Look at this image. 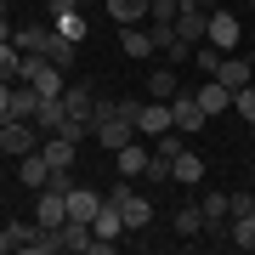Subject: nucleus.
Segmentation results:
<instances>
[{"mask_svg":"<svg viewBox=\"0 0 255 255\" xmlns=\"http://www.w3.org/2000/svg\"><path fill=\"white\" fill-rule=\"evenodd\" d=\"M170 125L182 130V136H193V130L210 125V114L199 108V97H193V91H176V97H170Z\"/></svg>","mask_w":255,"mask_h":255,"instance_id":"4","label":"nucleus"},{"mask_svg":"<svg viewBox=\"0 0 255 255\" xmlns=\"http://www.w3.org/2000/svg\"><path fill=\"white\" fill-rule=\"evenodd\" d=\"M17 80H28L40 97H63V91H68V68H57L51 57H23Z\"/></svg>","mask_w":255,"mask_h":255,"instance_id":"2","label":"nucleus"},{"mask_svg":"<svg viewBox=\"0 0 255 255\" xmlns=\"http://www.w3.org/2000/svg\"><path fill=\"white\" fill-rule=\"evenodd\" d=\"M34 221L40 227H63L68 221V193L63 187H40L34 193Z\"/></svg>","mask_w":255,"mask_h":255,"instance_id":"6","label":"nucleus"},{"mask_svg":"<svg viewBox=\"0 0 255 255\" xmlns=\"http://www.w3.org/2000/svg\"><path fill=\"white\" fill-rule=\"evenodd\" d=\"M227 204H233V216H250V210H255V193H227Z\"/></svg>","mask_w":255,"mask_h":255,"instance_id":"33","label":"nucleus"},{"mask_svg":"<svg viewBox=\"0 0 255 255\" xmlns=\"http://www.w3.org/2000/svg\"><path fill=\"white\" fill-rule=\"evenodd\" d=\"M233 108H238V114H244L250 125H255V80L244 85V91H233Z\"/></svg>","mask_w":255,"mask_h":255,"instance_id":"31","label":"nucleus"},{"mask_svg":"<svg viewBox=\"0 0 255 255\" xmlns=\"http://www.w3.org/2000/svg\"><path fill=\"white\" fill-rule=\"evenodd\" d=\"M102 199H108V193H91V187H68V216H74V221H97Z\"/></svg>","mask_w":255,"mask_h":255,"instance_id":"14","label":"nucleus"},{"mask_svg":"<svg viewBox=\"0 0 255 255\" xmlns=\"http://www.w3.org/2000/svg\"><path fill=\"white\" fill-rule=\"evenodd\" d=\"M0 159H6V147H0Z\"/></svg>","mask_w":255,"mask_h":255,"instance_id":"38","label":"nucleus"},{"mask_svg":"<svg viewBox=\"0 0 255 255\" xmlns=\"http://www.w3.org/2000/svg\"><path fill=\"white\" fill-rule=\"evenodd\" d=\"M51 28H57L63 40H74V46L85 40V17H80V11H63V17H51Z\"/></svg>","mask_w":255,"mask_h":255,"instance_id":"26","label":"nucleus"},{"mask_svg":"<svg viewBox=\"0 0 255 255\" xmlns=\"http://www.w3.org/2000/svg\"><path fill=\"white\" fill-rule=\"evenodd\" d=\"M74 147H80V142H68V136H46L40 153L51 159V170H68V164H74Z\"/></svg>","mask_w":255,"mask_h":255,"instance_id":"23","label":"nucleus"},{"mask_svg":"<svg viewBox=\"0 0 255 255\" xmlns=\"http://www.w3.org/2000/svg\"><path fill=\"white\" fill-rule=\"evenodd\" d=\"M193 97H199V108H204L210 119L233 108V91H227V85H221V80H204V85H199V91H193Z\"/></svg>","mask_w":255,"mask_h":255,"instance_id":"17","label":"nucleus"},{"mask_svg":"<svg viewBox=\"0 0 255 255\" xmlns=\"http://www.w3.org/2000/svg\"><path fill=\"white\" fill-rule=\"evenodd\" d=\"M164 130H176L170 125V102H142V108H136V136H147V142H159L164 136Z\"/></svg>","mask_w":255,"mask_h":255,"instance_id":"7","label":"nucleus"},{"mask_svg":"<svg viewBox=\"0 0 255 255\" xmlns=\"http://www.w3.org/2000/svg\"><path fill=\"white\" fill-rule=\"evenodd\" d=\"M108 199L119 204V216H125V233H142L147 221H153V204H147L142 193H130V187H125V176H119V187L108 193Z\"/></svg>","mask_w":255,"mask_h":255,"instance_id":"3","label":"nucleus"},{"mask_svg":"<svg viewBox=\"0 0 255 255\" xmlns=\"http://www.w3.org/2000/svg\"><path fill=\"white\" fill-rule=\"evenodd\" d=\"M147 182H170V153H159V147H153V153H147Z\"/></svg>","mask_w":255,"mask_h":255,"instance_id":"29","label":"nucleus"},{"mask_svg":"<svg viewBox=\"0 0 255 255\" xmlns=\"http://www.w3.org/2000/svg\"><path fill=\"white\" fill-rule=\"evenodd\" d=\"M91 233H97V238H114V244H119V233H125V216H119V204H114V199H102L97 221H91Z\"/></svg>","mask_w":255,"mask_h":255,"instance_id":"19","label":"nucleus"},{"mask_svg":"<svg viewBox=\"0 0 255 255\" xmlns=\"http://www.w3.org/2000/svg\"><path fill=\"white\" fill-rule=\"evenodd\" d=\"M17 182H23L28 193H40V187H51V159L40 153V147H34V153H23V159H17Z\"/></svg>","mask_w":255,"mask_h":255,"instance_id":"11","label":"nucleus"},{"mask_svg":"<svg viewBox=\"0 0 255 255\" xmlns=\"http://www.w3.org/2000/svg\"><path fill=\"white\" fill-rule=\"evenodd\" d=\"M91 136H97V147H125V142H136V125L125 119V108L119 102H97V114H91Z\"/></svg>","mask_w":255,"mask_h":255,"instance_id":"1","label":"nucleus"},{"mask_svg":"<svg viewBox=\"0 0 255 255\" xmlns=\"http://www.w3.org/2000/svg\"><path fill=\"white\" fill-rule=\"evenodd\" d=\"M199 210H204V227H227V221H233L227 193H199Z\"/></svg>","mask_w":255,"mask_h":255,"instance_id":"20","label":"nucleus"},{"mask_svg":"<svg viewBox=\"0 0 255 255\" xmlns=\"http://www.w3.org/2000/svg\"><path fill=\"white\" fill-rule=\"evenodd\" d=\"M176 91H182V85H176V68H170V63H164V68H153V74H147V97H159V102H170Z\"/></svg>","mask_w":255,"mask_h":255,"instance_id":"25","label":"nucleus"},{"mask_svg":"<svg viewBox=\"0 0 255 255\" xmlns=\"http://www.w3.org/2000/svg\"><path fill=\"white\" fill-rule=\"evenodd\" d=\"M6 108H11V80H0V119H6Z\"/></svg>","mask_w":255,"mask_h":255,"instance_id":"35","label":"nucleus"},{"mask_svg":"<svg viewBox=\"0 0 255 255\" xmlns=\"http://www.w3.org/2000/svg\"><path fill=\"white\" fill-rule=\"evenodd\" d=\"M114 164H119V176H125V182H136V176L147 170V147H142V136L119 147V153H114Z\"/></svg>","mask_w":255,"mask_h":255,"instance_id":"16","label":"nucleus"},{"mask_svg":"<svg viewBox=\"0 0 255 255\" xmlns=\"http://www.w3.org/2000/svg\"><path fill=\"white\" fill-rule=\"evenodd\" d=\"M119 51H125V57H153L159 46H153V34L136 23V28H119Z\"/></svg>","mask_w":255,"mask_h":255,"instance_id":"21","label":"nucleus"},{"mask_svg":"<svg viewBox=\"0 0 255 255\" xmlns=\"http://www.w3.org/2000/svg\"><path fill=\"white\" fill-rule=\"evenodd\" d=\"M170 182H176V187H199V182H204V159L193 153V147H182V153L170 159Z\"/></svg>","mask_w":255,"mask_h":255,"instance_id":"12","label":"nucleus"},{"mask_svg":"<svg viewBox=\"0 0 255 255\" xmlns=\"http://www.w3.org/2000/svg\"><path fill=\"white\" fill-rule=\"evenodd\" d=\"M170 227H176V238H199V233H204V210H199V204H182V210L170 216Z\"/></svg>","mask_w":255,"mask_h":255,"instance_id":"22","label":"nucleus"},{"mask_svg":"<svg viewBox=\"0 0 255 255\" xmlns=\"http://www.w3.org/2000/svg\"><path fill=\"white\" fill-rule=\"evenodd\" d=\"M250 130H255V125H250Z\"/></svg>","mask_w":255,"mask_h":255,"instance_id":"40","label":"nucleus"},{"mask_svg":"<svg viewBox=\"0 0 255 255\" xmlns=\"http://www.w3.org/2000/svg\"><path fill=\"white\" fill-rule=\"evenodd\" d=\"M11 40H17V51H23V57H46V51H51V40H57V28H51V23H23Z\"/></svg>","mask_w":255,"mask_h":255,"instance_id":"10","label":"nucleus"},{"mask_svg":"<svg viewBox=\"0 0 255 255\" xmlns=\"http://www.w3.org/2000/svg\"><path fill=\"white\" fill-rule=\"evenodd\" d=\"M227 244H233V250H255V210L227 221Z\"/></svg>","mask_w":255,"mask_h":255,"instance_id":"24","label":"nucleus"},{"mask_svg":"<svg viewBox=\"0 0 255 255\" xmlns=\"http://www.w3.org/2000/svg\"><path fill=\"white\" fill-rule=\"evenodd\" d=\"M63 108H68L74 119H91V114H97V91H91V80H68Z\"/></svg>","mask_w":255,"mask_h":255,"instance_id":"13","label":"nucleus"},{"mask_svg":"<svg viewBox=\"0 0 255 255\" xmlns=\"http://www.w3.org/2000/svg\"><path fill=\"white\" fill-rule=\"evenodd\" d=\"M46 57H51V63H57V68H74V40H63V34H57Z\"/></svg>","mask_w":255,"mask_h":255,"instance_id":"30","label":"nucleus"},{"mask_svg":"<svg viewBox=\"0 0 255 255\" xmlns=\"http://www.w3.org/2000/svg\"><path fill=\"white\" fill-rule=\"evenodd\" d=\"M210 80H221L227 91H244V85L255 80V68H250V57H233V51H221V57H216V74H210Z\"/></svg>","mask_w":255,"mask_h":255,"instance_id":"8","label":"nucleus"},{"mask_svg":"<svg viewBox=\"0 0 255 255\" xmlns=\"http://www.w3.org/2000/svg\"><path fill=\"white\" fill-rule=\"evenodd\" d=\"M80 6H91V0H80Z\"/></svg>","mask_w":255,"mask_h":255,"instance_id":"39","label":"nucleus"},{"mask_svg":"<svg viewBox=\"0 0 255 255\" xmlns=\"http://www.w3.org/2000/svg\"><path fill=\"white\" fill-rule=\"evenodd\" d=\"M57 244H63L68 255H85V250H91V221H63V227H57Z\"/></svg>","mask_w":255,"mask_h":255,"instance_id":"15","label":"nucleus"},{"mask_svg":"<svg viewBox=\"0 0 255 255\" xmlns=\"http://www.w3.org/2000/svg\"><path fill=\"white\" fill-rule=\"evenodd\" d=\"M204 34H210V6H182L176 11V40L204 46Z\"/></svg>","mask_w":255,"mask_h":255,"instance_id":"9","label":"nucleus"},{"mask_svg":"<svg viewBox=\"0 0 255 255\" xmlns=\"http://www.w3.org/2000/svg\"><path fill=\"white\" fill-rule=\"evenodd\" d=\"M17 68H23L17 40H0V80H17Z\"/></svg>","mask_w":255,"mask_h":255,"instance_id":"27","label":"nucleus"},{"mask_svg":"<svg viewBox=\"0 0 255 255\" xmlns=\"http://www.w3.org/2000/svg\"><path fill=\"white\" fill-rule=\"evenodd\" d=\"M182 0H147V23H176Z\"/></svg>","mask_w":255,"mask_h":255,"instance_id":"28","label":"nucleus"},{"mask_svg":"<svg viewBox=\"0 0 255 255\" xmlns=\"http://www.w3.org/2000/svg\"><path fill=\"white\" fill-rule=\"evenodd\" d=\"M182 6H204V0H182Z\"/></svg>","mask_w":255,"mask_h":255,"instance_id":"37","label":"nucleus"},{"mask_svg":"<svg viewBox=\"0 0 255 255\" xmlns=\"http://www.w3.org/2000/svg\"><path fill=\"white\" fill-rule=\"evenodd\" d=\"M63 11H80V0H46V23L63 17Z\"/></svg>","mask_w":255,"mask_h":255,"instance_id":"34","label":"nucleus"},{"mask_svg":"<svg viewBox=\"0 0 255 255\" xmlns=\"http://www.w3.org/2000/svg\"><path fill=\"white\" fill-rule=\"evenodd\" d=\"M238 40H244L238 17H233V11H216V6H210V34H204V46H216V51H238Z\"/></svg>","mask_w":255,"mask_h":255,"instance_id":"5","label":"nucleus"},{"mask_svg":"<svg viewBox=\"0 0 255 255\" xmlns=\"http://www.w3.org/2000/svg\"><path fill=\"white\" fill-rule=\"evenodd\" d=\"M164 63H193V46H187V40H170V46H164Z\"/></svg>","mask_w":255,"mask_h":255,"instance_id":"32","label":"nucleus"},{"mask_svg":"<svg viewBox=\"0 0 255 255\" xmlns=\"http://www.w3.org/2000/svg\"><path fill=\"white\" fill-rule=\"evenodd\" d=\"M108 6V17L119 23V28H136V23H147V0H102Z\"/></svg>","mask_w":255,"mask_h":255,"instance_id":"18","label":"nucleus"},{"mask_svg":"<svg viewBox=\"0 0 255 255\" xmlns=\"http://www.w3.org/2000/svg\"><path fill=\"white\" fill-rule=\"evenodd\" d=\"M6 250H17V244H11V233H6V227H0V255H6Z\"/></svg>","mask_w":255,"mask_h":255,"instance_id":"36","label":"nucleus"}]
</instances>
